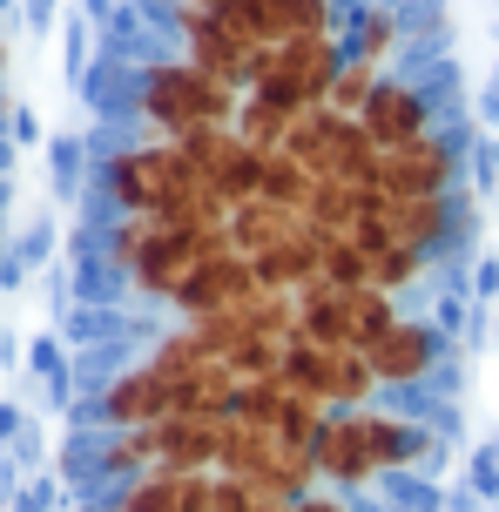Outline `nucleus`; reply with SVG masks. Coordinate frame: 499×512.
Returning a JSON list of instances; mask_svg holds the SVG:
<instances>
[{"mask_svg":"<svg viewBox=\"0 0 499 512\" xmlns=\"http://www.w3.org/2000/svg\"><path fill=\"white\" fill-rule=\"evenodd\" d=\"M237 108L243 88L189 68L183 54H156L135 75V122L149 135H169V142H189L196 128H237Z\"/></svg>","mask_w":499,"mask_h":512,"instance_id":"1","label":"nucleus"},{"mask_svg":"<svg viewBox=\"0 0 499 512\" xmlns=\"http://www.w3.org/2000/svg\"><path fill=\"white\" fill-rule=\"evenodd\" d=\"M102 182H108L115 216H142V209H169L176 196H189V189H196V162H189L183 142L149 135V142H129V149L108 155Z\"/></svg>","mask_w":499,"mask_h":512,"instance_id":"2","label":"nucleus"},{"mask_svg":"<svg viewBox=\"0 0 499 512\" xmlns=\"http://www.w3.org/2000/svg\"><path fill=\"white\" fill-rule=\"evenodd\" d=\"M284 149L311 169L317 182H365L378 176V142L365 135V122L358 115H331V108H304L297 115V128L284 135Z\"/></svg>","mask_w":499,"mask_h":512,"instance_id":"3","label":"nucleus"},{"mask_svg":"<svg viewBox=\"0 0 499 512\" xmlns=\"http://www.w3.org/2000/svg\"><path fill=\"white\" fill-rule=\"evenodd\" d=\"M284 384H297L324 411H358L378 398V378H371L365 351H351V344H311V337H297L284 351Z\"/></svg>","mask_w":499,"mask_h":512,"instance_id":"4","label":"nucleus"},{"mask_svg":"<svg viewBox=\"0 0 499 512\" xmlns=\"http://www.w3.org/2000/svg\"><path fill=\"white\" fill-rule=\"evenodd\" d=\"M459 236V203L452 196H385L371 189V209L358 223V243H405V250L439 256Z\"/></svg>","mask_w":499,"mask_h":512,"instance_id":"5","label":"nucleus"},{"mask_svg":"<svg viewBox=\"0 0 499 512\" xmlns=\"http://www.w3.org/2000/svg\"><path fill=\"white\" fill-rule=\"evenodd\" d=\"M452 182H459V149L432 128L419 142H398V149L378 155L371 189H385V196H452Z\"/></svg>","mask_w":499,"mask_h":512,"instance_id":"6","label":"nucleus"},{"mask_svg":"<svg viewBox=\"0 0 499 512\" xmlns=\"http://www.w3.org/2000/svg\"><path fill=\"white\" fill-rule=\"evenodd\" d=\"M183 149H189V162H196V176L210 182L216 196H230V209L257 203V182H263V149L257 142H243L237 128H196Z\"/></svg>","mask_w":499,"mask_h":512,"instance_id":"7","label":"nucleus"},{"mask_svg":"<svg viewBox=\"0 0 499 512\" xmlns=\"http://www.w3.org/2000/svg\"><path fill=\"white\" fill-rule=\"evenodd\" d=\"M169 411H183V391L162 378L149 358L129 364V371H115V378L102 384V418H108V432H142V425H162Z\"/></svg>","mask_w":499,"mask_h":512,"instance_id":"8","label":"nucleus"},{"mask_svg":"<svg viewBox=\"0 0 499 512\" xmlns=\"http://www.w3.org/2000/svg\"><path fill=\"white\" fill-rule=\"evenodd\" d=\"M365 358H371L378 391H412V384H425V378H432V364H439V324L405 310V317L371 344Z\"/></svg>","mask_w":499,"mask_h":512,"instance_id":"9","label":"nucleus"},{"mask_svg":"<svg viewBox=\"0 0 499 512\" xmlns=\"http://www.w3.org/2000/svg\"><path fill=\"white\" fill-rule=\"evenodd\" d=\"M257 263L237 250V243H223V250H210L196 270H189V283L176 290V317H210V310H230L243 304V297H257Z\"/></svg>","mask_w":499,"mask_h":512,"instance_id":"10","label":"nucleus"},{"mask_svg":"<svg viewBox=\"0 0 499 512\" xmlns=\"http://www.w3.org/2000/svg\"><path fill=\"white\" fill-rule=\"evenodd\" d=\"M216 445H223V418H210V411H169L162 425H142V452H149V465L216 472Z\"/></svg>","mask_w":499,"mask_h":512,"instance_id":"11","label":"nucleus"},{"mask_svg":"<svg viewBox=\"0 0 499 512\" xmlns=\"http://www.w3.org/2000/svg\"><path fill=\"white\" fill-rule=\"evenodd\" d=\"M317 479L331 492H358L378 479V459H371V438H365V405L324 418V432H317Z\"/></svg>","mask_w":499,"mask_h":512,"instance_id":"12","label":"nucleus"},{"mask_svg":"<svg viewBox=\"0 0 499 512\" xmlns=\"http://www.w3.org/2000/svg\"><path fill=\"white\" fill-rule=\"evenodd\" d=\"M358 122H365V135L378 142V149L419 142V135H432V95H425L419 81H405V75H385Z\"/></svg>","mask_w":499,"mask_h":512,"instance_id":"13","label":"nucleus"},{"mask_svg":"<svg viewBox=\"0 0 499 512\" xmlns=\"http://www.w3.org/2000/svg\"><path fill=\"white\" fill-rule=\"evenodd\" d=\"M216 472H176V465H149L142 479L122 486L115 512H210Z\"/></svg>","mask_w":499,"mask_h":512,"instance_id":"14","label":"nucleus"},{"mask_svg":"<svg viewBox=\"0 0 499 512\" xmlns=\"http://www.w3.org/2000/svg\"><path fill=\"white\" fill-rule=\"evenodd\" d=\"M304 102L290 95L284 81H257V88H243V108H237V135L243 142H257V149H277L290 128H297Z\"/></svg>","mask_w":499,"mask_h":512,"instance_id":"15","label":"nucleus"},{"mask_svg":"<svg viewBox=\"0 0 499 512\" xmlns=\"http://www.w3.org/2000/svg\"><path fill=\"white\" fill-rule=\"evenodd\" d=\"M297 324L311 344H351V290L331 277H311L297 290ZM358 351V344H351Z\"/></svg>","mask_w":499,"mask_h":512,"instance_id":"16","label":"nucleus"},{"mask_svg":"<svg viewBox=\"0 0 499 512\" xmlns=\"http://www.w3.org/2000/svg\"><path fill=\"white\" fill-rule=\"evenodd\" d=\"M311 216L304 209H284V203H237L230 209V243H237L243 256H263V250H277V243H290V236L304 230Z\"/></svg>","mask_w":499,"mask_h":512,"instance_id":"17","label":"nucleus"},{"mask_svg":"<svg viewBox=\"0 0 499 512\" xmlns=\"http://www.w3.org/2000/svg\"><path fill=\"white\" fill-rule=\"evenodd\" d=\"M317 223H304V230L290 236V243H277V250H263V256H250L257 263V283L263 290H284V297H297L304 283L317 277Z\"/></svg>","mask_w":499,"mask_h":512,"instance_id":"18","label":"nucleus"},{"mask_svg":"<svg viewBox=\"0 0 499 512\" xmlns=\"http://www.w3.org/2000/svg\"><path fill=\"white\" fill-rule=\"evenodd\" d=\"M365 438H371V459H378V479H385V472H405V465L425 452V432L405 418V411L365 405Z\"/></svg>","mask_w":499,"mask_h":512,"instance_id":"19","label":"nucleus"},{"mask_svg":"<svg viewBox=\"0 0 499 512\" xmlns=\"http://www.w3.org/2000/svg\"><path fill=\"white\" fill-rule=\"evenodd\" d=\"M365 209H371V189H365V182H317L311 203H304V216H311L317 230H331V236H358Z\"/></svg>","mask_w":499,"mask_h":512,"instance_id":"20","label":"nucleus"},{"mask_svg":"<svg viewBox=\"0 0 499 512\" xmlns=\"http://www.w3.org/2000/svg\"><path fill=\"white\" fill-rule=\"evenodd\" d=\"M425 277H432V256L425 250H405V243H365V283L405 297V290L425 283Z\"/></svg>","mask_w":499,"mask_h":512,"instance_id":"21","label":"nucleus"},{"mask_svg":"<svg viewBox=\"0 0 499 512\" xmlns=\"http://www.w3.org/2000/svg\"><path fill=\"white\" fill-rule=\"evenodd\" d=\"M311 189H317V176L297 162V155L277 142V149H263V182H257V196L263 203H284V209H304L311 203Z\"/></svg>","mask_w":499,"mask_h":512,"instance_id":"22","label":"nucleus"},{"mask_svg":"<svg viewBox=\"0 0 499 512\" xmlns=\"http://www.w3.org/2000/svg\"><path fill=\"white\" fill-rule=\"evenodd\" d=\"M398 317H405V304H398L392 290H378V283H358V290H351V344H358V351H371Z\"/></svg>","mask_w":499,"mask_h":512,"instance_id":"23","label":"nucleus"},{"mask_svg":"<svg viewBox=\"0 0 499 512\" xmlns=\"http://www.w3.org/2000/svg\"><path fill=\"white\" fill-rule=\"evenodd\" d=\"M392 75V68H378V61H358V54H351V61H344L338 68V81H331V115H365V102L371 95H378V81Z\"/></svg>","mask_w":499,"mask_h":512,"instance_id":"24","label":"nucleus"},{"mask_svg":"<svg viewBox=\"0 0 499 512\" xmlns=\"http://www.w3.org/2000/svg\"><path fill=\"white\" fill-rule=\"evenodd\" d=\"M317 277H331V283H344V290H358L365 283V243L358 236H317Z\"/></svg>","mask_w":499,"mask_h":512,"instance_id":"25","label":"nucleus"},{"mask_svg":"<svg viewBox=\"0 0 499 512\" xmlns=\"http://www.w3.org/2000/svg\"><path fill=\"white\" fill-rule=\"evenodd\" d=\"M290 512H351V506H344L338 492H324V486H317V492H304V499H297Z\"/></svg>","mask_w":499,"mask_h":512,"instance_id":"26","label":"nucleus"},{"mask_svg":"<svg viewBox=\"0 0 499 512\" xmlns=\"http://www.w3.org/2000/svg\"><path fill=\"white\" fill-rule=\"evenodd\" d=\"M34 364H41V378H48V384H61V351H54V337L34 344Z\"/></svg>","mask_w":499,"mask_h":512,"instance_id":"27","label":"nucleus"},{"mask_svg":"<svg viewBox=\"0 0 499 512\" xmlns=\"http://www.w3.org/2000/svg\"><path fill=\"white\" fill-rule=\"evenodd\" d=\"M479 297H499V256H479Z\"/></svg>","mask_w":499,"mask_h":512,"instance_id":"28","label":"nucleus"}]
</instances>
